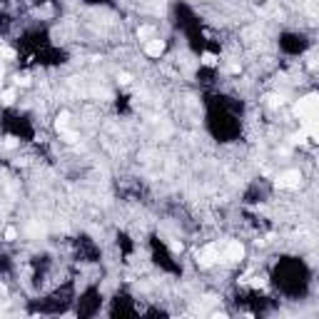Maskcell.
I'll use <instances>...</instances> for the list:
<instances>
[{
    "mask_svg": "<svg viewBox=\"0 0 319 319\" xmlns=\"http://www.w3.org/2000/svg\"><path fill=\"white\" fill-rule=\"evenodd\" d=\"M294 118L299 128L309 135V140L319 142V92H307L294 102Z\"/></svg>",
    "mask_w": 319,
    "mask_h": 319,
    "instance_id": "cell-1",
    "label": "cell"
},
{
    "mask_svg": "<svg viewBox=\"0 0 319 319\" xmlns=\"http://www.w3.org/2000/svg\"><path fill=\"white\" fill-rule=\"evenodd\" d=\"M274 185H277L279 190H299V185H302V172H299V170H284V172L277 175Z\"/></svg>",
    "mask_w": 319,
    "mask_h": 319,
    "instance_id": "cell-2",
    "label": "cell"
},
{
    "mask_svg": "<svg viewBox=\"0 0 319 319\" xmlns=\"http://www.w3.org/2000/svg\"><path fill=\"white\" fill-rule=\"evenodd\" d=\"M165 50H167V45H165L162 38H150V40H145V55H147V58L160 60V58L165 55Z\"/></svg>",
    "mask_w": 319,
    "mask_h": 319,
    "instance_id": "cell-3",
    "label": "cell"
},
{
    "mask_svg": "<svg viewBox=\"0 0 319 319\" xmlns=\"http://www.w3.org/2000/svg\"><path fill=\"white\" fill-rule=\"evenodd\" d=\"M70 118H72V115H70L67 110H63V113L55 118V130H58L60 135H65V132L70 130Z\"/></svg>",
    "mask_w": 319,
    "mask_h": 319,
    "instance_id": "cell-4",
    "label": "cell"
},
{
    "mask_svg": "<svg viewBox=\"0 0 319 319\" xmlns=\"http://www.w3.org/2000/svg\"><path fill=\"white\" fill-rule=\"evenodd\" d=\"M217 60H220L217 55H212V53H204L199 63H202V65H207V67H215V65H217Z\"/></svg>",
    "mask_w": 319,
    "mask_h": 319,
    "instance_id": "cell-5",
    "label": "cell"
},
{
    "mask_svg": "<svg viewBox=\"0 0 319 319\" xmlns=\"http://www.w3.org/2000/svg\"><path fill=\"white\" fill-rule=\"evenodd\" d=\"M3 102H5V105H13V102H15V90L8 87V90L3 92Z\"/></svg>",
    "mask_w": 319,
    "mask_h": 319,
    "instance_id": "cell-6",
    "label": "cell"
},
{
    "mask_svg": "<svg viewBox=\"0 0 319 319\" xmlns=\"http://www.w3.org/2000/svg\"><path fill=\"white\" fill-rule=\"evenodd\" d=\"M15 237H18V230L15 227H8L5 230V242H15Z\"/></svg>",
    "mask_w": 319,
    "mask_h": 319,
    "instance_id": "cell-7",
    "label": "cell"
},
{
    "mask_svg": "<svg viewBox=\"0 0 319 319\" xmlns=\"http://www.w3.org/2000/svg\"><path fill=\"white\" fill-rule=\"evenodd\" d=\"M120 82H123V85H130V82H132V77H130L128 72H123V75H120Z\"/></svg>",
    "mask_w": 319,
    "mask_h": 319,
    "instance_id": "cell-8",
    "label": "cell"
}]
</instances>
